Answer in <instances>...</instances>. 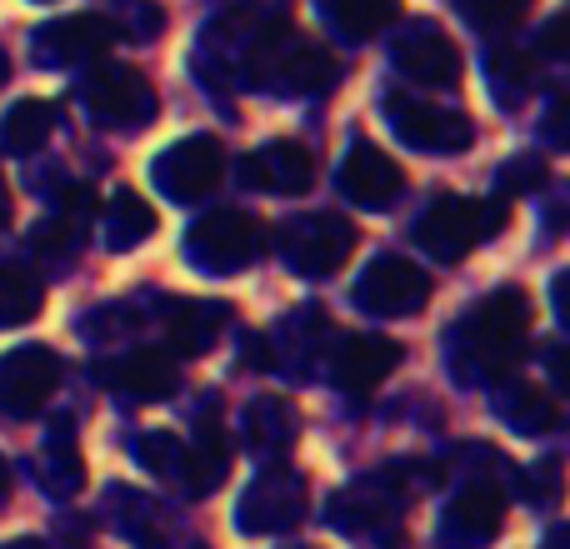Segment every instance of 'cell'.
<instances>
[{
  "instance_id": "cell-1",
  "label": "cell",
  "mask_w": 570,
  "mask_h": 549,
  "mask_svg": "<svg viewBox=\"0 0 570 549\" xmlns=\"http://www.w3.org/2000/svg\"><path fill=\"white\" fill-rule=\"evenodd\" d=\"M531 295L505 285V290H491L485 300H475L471 310L455 320V330L445 335V360L455 365L461 380H481L495 385L521 365L525 345H531Z\"/></svg>"
},
{
  "instance_id": "cell-2",
  "label": "cell",
  "mask_w": 570,
  "mask_h": 549,
  "mask_svg": "<svg viewBox=\"0 0 570 549\" xmlns=\"http://www.w3.org/2000/svg\"><path fill=\"white\" fill-rule=\"evenodd\" d=\"M246 80L291 90V96H315V90L335 86V56L315 40H305L295 26H271L246 50Z\"/></svg>"
},
{
  "instance_id": "cell-3",
  "label": "cell",
  "mask_w": 570,
  "mask_h": 549,
  "mask_svg": "<svg viewBox=\"0 0 570 549\" xmlns=\"http://www.w3.org/2000/svg\"><path fill=\"white\" fill-rule=\"evenodd\" d=\"M505 220H511V206H505L501 196H495V200L441 196L421 216L415 240H421V250H431L441 266H455V260H465L475 246H481V240H491L495 230H505Z\"/></svg>"
},
{
  "instance_id": "cell-4",
  "label": "cell",
  "mask_w": 570,
  "mask_h": 549,
  "mask_svg": "<svg viewBox=\"0 0 570 549\" xmlns=\"http://www.w3.org/2000/svg\"><path fill=\"white\" fill-rule=\"evenodd\" d=\"M266 246H271L266 220L250 216V210H236V206L210 210V216H200L196 226L186 230V260L210 274L256 266V260L266 256Z\"/></svg>"
},
{
  "instance_id": "cell-5",
  "label": "cell",
  "mask_w": 570,
  "mask_h": 549,
  "mask_svg": "<svg viewBox=\"0 0 570 549\" xmlns=\"http://www.w3.org/2000/svg\"><path fill=\"white\" fill-rule=\"evenodd\" d=\"M281 256L305 280H325L355 256V226L345 216H331V210L295 216L281 230Z\"/></svg>"
},
{
  "instance_id": "cell-6",
  "label": "cell",
  "mask_w": 570,
  "mask_h": 549,
  "mask_svg": "<svg viewBox=\"0 0 570 549\" xmlns=\"http://www.w3.org/2000/svg\"><path fill=\"white\" fill-rule=\"evenodd\" d=\"M150 180H156L160 196L196 206L226 180V146L216 136H180L176 146H166L150 160Z\"/></svg>"
},
{
  "instance_id": "cell-7",
  "label": "cell",
  "mask_w": 570,
  "mask_h": 549,
  "mask_svg": "<svg viewBox=\"0 0 570 549\" xmlns=\"http://www.w3.org/2000/svg\"><path fill=\"white\" fill-rule=\"evenodd\" d=\"M80 106L106 130H146L156 120V86L130 66H110L80 80Z\"/></svg>"
},
{
  "instance_id": "cell-8",
  "label": "cell",
  "mask_w": 570,
  "mask_h": 549,
  "mask_svg": "<svg viewBox=\"0 0 570 549\" xmlns=\"http://www.w3.org/2000/svg\"><path fill=\"white\" fill-rule=\"evenodd\" d=\"M401 510H405V480L391 470L361 475L331 500V520L355 540H391L395 525H401Z\"/></svg>"
},
{
  "instance_id": "cell-9",
  "label": "cell",
  "mask_w": 570,
  "mask_h": 549,
  "mask_svg": "<svg viewBox=\"0 0 570 549\" xmlns=\"http://www.w3.org/2000/svg\"><path fill=\"white\" fill-rule=\"evenodd\" d=\"M305 505L311 490L291 465H266V470L250 480V490L236 505V525L240 535H285L305 520Z\"/></svg>"
},
{
  "instance_id": "cell-10",
  "label": "cell",
  "mask_w": 570,
  "mask_h": 549,
  "mask_svg": "<svg viewBox=\"0 0 570 549\" xmlns=\"http://www.w3.org/2000/svg\"><path fill=\"white\" fill-rule=\"evenodd\" d=\"M355 310L365 315H385V320H405V315L425 310L431 300V274L405 256H375L361 270V280L351 285Z\"/></svg>"
},
{
  "instance_id": "cell-11",
  "label": "cell",
  "mask_w": 570,
  "mask_h": 549,
  "mask_svg": "<svg viewBox=\"0 0 570 549\" xmlns=\"http://www.w3.org/2000/svg\"><path fill=\"white\" fill-rule=\"evenodd\" d=\"M385 126L395 130V140L411 150H425V156H455V150L475 146V126L455 110L425 106V100L411 96H385Z\"/></svg>"
},
{
  "instance_id": "cell-12",
  "label": "cell",
  "mask_w": 570,
  "mask_h": 549,
  "mask_svg": "<svg viewBox=\"0 0 570 549\" xmlns=\"http://www.w3.org/2000/svg\"><path fill=\"white\" fill-rule=\"evenodd\" d=\"M60 390V355L50 345H20L0 355V415L30 420Z\"/></svg>"
},
{
  "instance_id": "cell-13",
  "label": "cell",
  "mask_w": 570,
  "mask_h": 549,
  "mask_svg": "<svg viewBox=\"0 0 570 549\" xmlns=\"http://www.w3.org/2000/svg\"><path fill=\"white\" fill-rule=\"evenodd\" d=\"M395 70L405 80H415V86L455 90L461 86V50H455V40L435 20H411L395 36Z\"/></svg>"
},
{
  "instance_id": "cell-14",
  "label": "cell",
  "mask_w": 570,
  "mask_h": 549,
  "mask_svg": "<svg viewBox=\"0 0 570 549\" xmlns=\"http://www.w3.org/2000/svg\"><path fill=\"white\" fill-rule=\"evenodd\" d=\"M120 40V26L110 16H66L36 30V60L40 66H90Z\"/></svg>"
},
{
  "instance_id": "cell-15",
  "label": "cell",
  "mask_w": 570,
  "mask_h": 549,
  "mask_svg": "<svg viewBox=\"0 0 570 549\" xmlns=\"http://www.w3.org/2000/svg\"><path fill=\"white\" fill-rule=\"evenodd\" d=\"M401 355L405 350L395 340L361 330V335H345V340L331 350V375L345 395H371L401 370Z\"/></svg>"
},
{
  "instance_id": "cell-16",
  "label": "cell",
  "mask_w": 570,
  "mask_h": 549,
  "mask_svg": "<svg viewBox=\"0 0 570 549\" xmlns=\"http://www.w3.org/2000/svg\"><path fill=\"white\" fill-rule=\"evenodd\" d=\"M341 190L365 210H391L405 190V170L395 156H385L371 140H355L351 156L341 166Z\"/></svg>"
},
{
  "instance_id": "cell-17",
  "label": "cell",
  "mask_w": 570,
  "mask_h": 549,
  "mask_svg": "<svg viewBox=\"0 0 570 549\" xmlns=\"http://www.w3.org/2000/svg\"><path fill=\"white\" fill-rule=\"evenodd\" d=\"M505 525V490L495 480H471L461 495L451 500L445 510V525H441V540L445 545H491Z\"/></svg>"
},
{
  "instance_id": "cell-18",
  "label": "cell",
  "mask_w": 570,
  "mask_h": 549,
  "mask_svg": "<svg viewBox=\"0 0 570 549\" xmlns=\"http://www.w3.org/2000/svg\"><path fill=\"white\" fill-rule=\"evenodd\" d=\"M160 325H166V340L176 355H206L210 345L226 335L230 325V305L226 300H190V295H176V300L160 305Z\"/></svg>"
},
{
  "instance_id": "cell-19",
  "label": "cell",
  "mask_w": 570,
  "mask_h": 549,
  "mask_svg": "<svg viewBox=\"0 0 570 549\" xmlns=\"http://www.w3.org/2000/svg\"><path fill=\"white\" fill-rule=\"evenodd\" d=\"M240 180L250 190H281V196H301V190L315 186V156L301 146V140H271L256 156H246L240 166Z\"/></svg>"
},
{
  "instance_id": "cell-20",
  "label": "cell",
  "mask_w": 570,
  "mask_h": 549,
  "mask_svg": "<svg viewBox=\"0 0 570 549\" xmlns=\"http://www.w3.org/2000/svg\"><path fill=\"white\" fill-rule=\"evenodd\" d=\"M106 380L116 385V395H126V400L136 405H156V400H170L180 385V370H176V355L170 350H130L120 355L116 365L106 370Z\"/></svg>"
},
{
  "instance_id": "cell-21",
  "label": "cell",
  "mask_w": 570,
  "mask_h": 549,
  "mask_svg": "<svg viewBox=\"0 0 570 549\" xmlns=\"http://www.w3.org/2000/svg\"><path fill=\"white\" fill-rule=\"evenodd\" d=\"M90 220H96V190H66L60 196V210L50 220H40L36 236H30V246H36L40 260H50V266H60V260H70L80 250V240H86Z\"/></svg>"
},
{
  "instance_id": "cell-22",
  "label": "cell",
  "mask_w": 570,
  "mask_h": 549,
  "mask_svg": "<svg viewBox=\"0 0 570 549\" xmlns=\"http://www.w3.org/2000/svg\"><path fill=\"white\" fill-rule=\"evenodd\" d=\"M295 430H301V415L285 395H261L246 410V440L261 460H276L295 445Z\"/></svg>"
},
{
  "instance_id": "cell-23",
  "label": "cell",
  "mask_w": 570,
  "mask_h": 549,
  "mask_svg": "<svg viewBox=\"0 0 570 549\" xmlns=\"http://www.w3.org/2000/svg\"><path fill=\"white\" fill-rule=\"evenodd\" d=\"M100 515H106V525L120 535V540H130L140 549H160V515L140 490H130V485H110L106 500H100Z\"/></svg>"
},
{
  "instance_id": "cell-24",
  "label": "cell",
  "mask_w": 570,
  "mask_h": 549,
  "mask_svg": "<svg viewBox=\"0 0 570 549\" xmlns=\"http://www.w3.org/2000/svg\"><path fill=\"white\" fill-rule=\"evenodd\" d=\"M80 485H86V460H80V445H76V435H70V420L60 415L56 435H50L46 450H40V490H46L50 500H70V495H80Z\"/></svg>"
},
{
  "instance_id": "cell-25",
  "label": "cell",
  "mask_w": 570,
  "mask_h": 549,
  "mask_svg": "<svg viewBox=\"0 0 570 549\" xmlns=\"http://www.w3.org/2000/svg\"><path fill=\"white\" fill-rule=\"evenodd\" d=\"M186 460H190V495H210L216 485H226L230 475V440L220 430L216 415L196 425V435L186 440Z\"/></svg>"
},
{
  "instance_id": "cell-26",
  "label": "cell",
  "mask_w": 570,
  "mask_h": 549,
  "mask_svg": "<svg viewBox=\"0 0 570 549\" xmlns=\"http://www.w3.org/2000/svg\"><path fill=\"white\" fill-rule=\"evenodd\" d=\"M321 16L335 36L371 40L401 20V0H321Z\"/></svg>"
},
{
  "instance_id": "cell-27",
  "label": "cell",
  "mask_w": 570,
  "mask_h": 549,
  "mask_svg": "<svg viewBox=\"0 0 570 549\" xmlns=\"http://www.w3.org/2000/svg\"><path fill=\"white\" fill-rule=\"evenodd\" d=\"M501 420L521 435H541L561 425V395H551L546 385H511V390L495 400Z\"/></svg>"
},
{
  "instance_id": "cell-28",
  "label": "cell",
  "mask_w": 570,
  "mask_h": 549,
  "mask_svg": "<svg viewBox=\"0 0 570 549\" xmlns=\"http://www.w3.org/2000/svg\"><path fill=\"white\" fill-rule=\"evenodd\" d=\"M100 230H106L110 250H136V246H146V236H156V210L136 190H116L106 216H100Z\"/></svg>"
},
{
  "instance_id": "cell-29",
  "label": "cell",
  "mask_w": 570,
  "mask_h": 549,
  "mask_svg": "<svg viewBox=\"0 0 570 549\" xmlns=\"http://www.w3.org/2000/svg\"><path fill=\"white\" fill-rule=\"evenodd\" d=\"M46 305V280L30 266H0V330L30 325Z\"/></svg>"
},
{
  "instance_id": "cell-30",
  "label": "cell",
  "mask_w": 570,
  "mask_h": 549,
  "mask_svg": "<svg viewBox=\"0 0 570 549\" xmlns=\"http://www.w3.org/2000/svg\"><path fill=\"white\" fill-rule=\"evenodd\" d=\"M50 130H56V106L50 100H16L6 116V150L10 156H36L50 140Z\"/></svg>"
},
{
  "instance_id": "cell-31",
  "label": "cell",
  "mask_w": 570,
  "mask_h": 549,
  "mask_svg": "<svg viewBox=\"0 0 570 549\" xmlns=\"http://www.w3.org/2000/svg\"><path fill=\"white\" fill-rule=\"evenodd\" d=\"M136 460L146 465L156 480L166 485H180L190 495V460H186V440L180 435H166V430H150L136 440Z\"/></svg>"
},
{
  "instance_id": "cell-32",
  "label": "cell",
  "mask_w": 570,
  "mask_h": 549,
  "mask_svg": "<svg viewBox=\"0 0 570 549\" xmlns=\"http://www.w3.org/2000/svg\"><path fill=\"white\" fill-rule=\"evenodd\" d=\"M461 6V16L471 20L475 30H485V36H511V30H521L525 20H531L535 0H455Z\"/></svg>"
},
{
  "instance_id": "cell-33",
  "label": "cell",
  "mask_w": 570,
  "mask_h": 549,
  "mask_svg": "<svg viewBox=\"0 0 570 549\" xmlns=\"http://www.w3.org/2000/svg\"><path fill=\"white\" fill-rule=\"evenodd\" d=\"M491 80L505 90V96H521V90L535 86V60L525 50H495L491 56Z\"/></svg>"
},
{
  "instance_id": "cell-34",
  "label": "cell",
  "mask_w": 570,
  "mask_h": 549,
  "mask_svg": "<svg viewBox=\"0 0 570 549\" xmlns=\"http://www.w3.org/2000/svg\"><path fill=\"white\" fill-rule=\"evenodd\" d=\"M546 180H551V166H546L541 156H521V160H511V166L501 170V200H511V196H531V190H541Z\"/></svg>"
},
{
  "instance_id": "cell-35",
  "label": "cell",
  "mask_w": 570,
  "mask_h": 549,
  "mask_svg": "<svg viewBox=\"0 0 570 549\" xmlns=\"http://www.w3.org/2000/svg\"><path fill=\"white\" fill-rule=\"evenodd\" d=\"M561 485H566V475H561V460H541L531 475H525V500H535V505H556L561 500Z\"/></svg>"
},
{
  "instance_id": "cell-36",
  "label": "cell",
  "mask_w": 570,
  "mask_h": 549,
  "mask_svg": "<svg viewBox=\"0 0 570 549\" xmlns=\"http://www.w3.org/2000/svg\"><path fill=\"white\" fill-rule=\"evenodd\" d=\"M126 26L136 40H156L166 16H160V6H150V0H126Z\"/></svg>"
},
{
  "instance_id": "cell-37",
  "label": "cell",
  "mask_w": 570,
  "mask_h": 549,
  "mask_svg": "<svg viewBox=\"0 0 570 549\" xmlns=\"http://www.w3.org/2000/svg\"><path fill=\"white\" fill-rule=\"evenodd\" d=\"M240 365H246V370H271V365H276L271 335H246V345H240Z\"/></svg>"
},
{
  "instance_id": "cell-38",
  "label": "cell",
  "mask_w": 570,
  "mask_h": 549,
  "mask_svg": "<svg viewBox=\"0 0 570 549\" xmlns=\"http://www.w3.org/2000/svg\"><path fill=\"white\" fill-rule=\"evenodd\" d=\"M546 50H566V16L551 20V30H546Z\"/></svg>"
},
{
  "instance_id": "cell-39",
  "label": "cell",
  "mask_w": 570,
  "mask_h": 549,
  "mask_svg": "<svg viewBox=\"0 0 570 549\" xmlns=\"http://www.w3.org/2000/svg\"><path fill=\"white\" fill-rule=\"evenodd\" d=\"M551 136L566 140V100H556V106H551Z\"/></svg>"
},
{
  "instance_id": "cell-40",
  "label": "cell",
  "mask_w": 570,
  "mask_h": 549,
  "mask_svg": "<svg viewBox=\"0 0 570 549\" xmlns=\"http://www.w3.org/2000/svg\"><path fill=\"white\" fill-rule=\"evenodd\" d=\"M10 226V186H6V176H0V230Z\"/></svg>"
},
{
  "instance_id": "cell-41",
  "label": "cell",
  "mask_w": 570,
  "mask_h": 549,
  "mask_svg": "<svg viewBox=\"0 0 570 549\" xmlns=\"http://www.w3.org/2000/svg\"><path fill=\"white\" fill-rule=\"evenodd\" d=\"M6 495H10V460L0 455V505H6Z\"/></svg>"
},
{
  "instance_id": "cell-42",
  "label": "cell",
  "mask_w": 570,
  "mask_h": 549,
  "mask_svg": "<svg viewBox=\"0 0 570 549\" xmlns=\"http://www.w3.org/2000/svg\"><path fill=\"white\" fill-rule=\"evenodd\" d=\"M0 549H50V545H40V540H10V545H0Z\"/></svg>"
},
{
  "instance_id": "cell-43",
  "label": "cell",
  "mask_w": 570,
  "mask_h": 549,
  "mask_svg": "<svg viewBox=\"0 0 570 549\" xmlns=\"http://www.w3.org/2000/svg\"><path fill=\"white\" fill-rule=\"evenodd\" d=\"M10 76V60H6V50H0V80H6Z\"/></svg>"
},
{
  "instance_id": "cell-44",
  "label": "cell",
  "mask_w": 570,
  "mask_h": 549,
  "mask_svg": "<svg viewBox=\"0 0 570 549\" xmlns=\"http://www.w3.org/2000/svg\"><path fill=\"white\" fill-rule=\"evenodd\" d=\"M40 6H50V0H40Z\"/></svg>"
}]
</instances>
